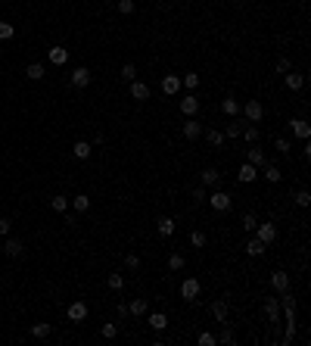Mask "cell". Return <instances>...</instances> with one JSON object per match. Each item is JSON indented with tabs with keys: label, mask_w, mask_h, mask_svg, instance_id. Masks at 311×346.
I'll return each instance as SVG.
<instances>
[{
	"label": "cell",
	"mask_w": 311,
	"mask_h": 346,
	"mask_svg": "<svg viewBox=\"0 0 311 346\" xmlns=\"http://www.w3.org/2000/svg\"><path fill=\"white\" fill-rule=\"evenodd\" d=\"M206 203L208 206H212L215 209V212H228V209H230V203H233V200H230V193H224L221 187H215L212 193H208V197H206Z\"/></svg>",
	"instance_id": "1"
},
{
	"label": "cell",
	"mask_w": 311,
	"mask_h": 346,
	"mask_svg": "<svg viewBox=\"0 0 311 346\" xmlns=\"http://www.w3.org/2000/svg\"><path fill=\"white\" fill-rule=\"evenodd\" d=\"M240 113L246 115V119L255 125V122H262L265 119V106H262V100H246V103L240 106Z\"/></svg>",
	"instance_id": "2"
},
{
	"label": "cell",
	"mask_w": 311,
	"mask_h": 346,
	"mask_svg": "<svg viewBox=\"0 0 311 346\" xmlns=\"http://www.w3.org/2000/svg\"><path fill=\"white\" fill-rule=\"evenodd\" d=\"M280 318H287V322H296V297H292L290 290L280 293Z\"/></svg>",
	"instance_id": "3"
},
{
	"label": "cell",
	"mask_w": 311,
	"mask_h": 346,
	"mask_svg": "<svg viewBox=\"0 0 311 346\" xmlns=\"http://www.w3.org/2000/svg\"><path fill=\"white\" fill-rule=\"evenodd\" d=\"M199 290H203V284H199L196 277H187V281L181 284V300H187V302H196V300H199Z\"/></svg>",
	"instance_id": "4"
},
{
	"label": "cell",
	"mask_w": 311,
	"mask_h": 346,
	"mask_svg": "<svg viewBox=\"0 0 311 346\" xmlns=\"http://www.w3.org/2000/svg\"><path fill=\"white\" fill-rule=\"evenodd\" d=\"M255 237L265 243V247H271V243L277 240V225L271 222H265V225H255Z\"/></svg>",
	"instance_id": "5"
},
{
	"label": "cell",
	"mask_w": 311,
	"mask_h": 346,
	"mask_svg": "<svg viewBox=\"0 0 311 346\" xmlns=\"http://www.w3.org/2000/svg\"><path fill=\"white\" fill-rule=\"evenodd\" d=\"M90 81H94V75H90L87 66H78V69H72V84H75V88H87Z\"/></svg>",
	"instance_id": "6"
},
{
	"label": "cell",
	"mask_w": 311,
	"mask_h": 346,
	"mask_svg": "<svg viewBox=\"0 0 311 346\" xmlns=\"http://www.w3.org/2000/svg\"><path fill=\"white\" fill-rule=\"evenodd\" d=\"M69 322H84L87 318V302H81V300H75V302H69Z\"/></svg>",
	"instance_id": "7"
},
{
	"label": "cell",
	"mask_w": 311,
	"mask_h": 346,
	"mask_svg": "<svg viewBox=\"0 0 311 346\" xmlns=\"http://www.w3.org/2000/svg\"><path fill=\"white\" fill-rule=\"evenodd\" d=\"M199 134H203V125L196 122V115H187V122H184V138H187V140H196Z\"/></svg>",
	"instance_id": "8"
},
{
	"label": "cell",
	"mask_w": 311,
	"mask_h": 346,
	"mask_svg": "<svg viewBox=\"0 0 311 346\" xmlns=\"http://www.w3.org/2000/svg\"><path fill=\"white\" fill-rule=\"evenodd\" d=\"M199 178H203V184H206V187H221L224 175L218 172V168H203V175H199Z\"/></svg>",
	"instance_id": "9"
},
{
	"label": "cell",
	"mask_w": 311,
	"mask_h": 346,
	"mask_svg": "<svg viewBox=\"0 0 311 346\" xmlns=\"http://www.w3.org/2000/svg\"><path fill=\"white\" fill-rule=\"evenodd\" d=\"M265 315L268 324H280V300H265Z\"/></svg>",
	"instance_id": "10"
},
{
	"label": "cell",
	"mask_w": 311,
	"mask_h": 346,
	"mask_svg": "<svg viewBox=\"0 0 311 346\" xmlns=\"http://www.w3.org/2000/svg\"><path fill=\"white\" fill-rule=\"evenodd\" d=\"M178 91H181V78H178V75H165V78H162V94L174 97Z\"/></svg>",
	"instance_id": "11"
},
{
	"label": "cell",
	"mask_w": 311,
	"mask_h": 346,
	"mask_svg": "<svg viewBox=\"0 0 311 346\" xmlns=\"http://www.w3.org/2000/svg\"><path fill=\"white\" fill-rule=\"evenodd\" d=\"M283 84H287V88L290 91H302V88H305V75H299V72H287V75H283Z\"/></svg>",
	"instance_id": "12"
},
{
	"label": "cell",
	"mask_w": 311,
	"mask_h": 346,
	"mask_svg": "<svg viewBox=\"0 0 311 346\" xmlns=\"http://www.w3.org/2000/svg\"><path fill=\"white\" fill-rule=\"evenodd\" d=\"M237 178H240V184H252V181L258 178V168L252 165V162H243V165H240V175H237Z\"/></svg>",
	"instance_id": "13"
},
{
	"label": "cell",
	"mask_w": 311,
	"mask_h": 346,
	"mask_svg": "<svg viewBox=\"0 0 311 346\" xmlns=\"http://www.w3.org/2000/svg\"><path fill=\"white\" fill-rule=\"evenodd\" d=\"M212 315L218 324H228V300H215L212 302Z\"/></svg>",
	"instance_id": "14"
},
{
	"label": "cell",
	"mask_w": 311,
	"mask_h": 346,
	"mask_svg": "<svg viewBox=\"0 0 311 346\" xmlns=\"http://www.w3.org/2000/svg\"><path fill=\"white\" fill-rule=\"evenodd\" d=\"M290 128H292V134H296V138H302V140H308V138H311V125H308L305 119H292V122H290Z\"/></svg>",
	"instance_id": "15"
},
{
	"label": "cell",
	"mask_w": 311,
	"mask_h": 346,
	"mask_svg": "<svg viewBox=\"0 0 311 346\" xmlns=\"http://www.w3.org/2000/svg\"><path fill=\"white\" fill-rule=\"evenodd\" d=\"M90 153H94V143H90V140H78L72 147V156L75 159H90Z\"/></svg>",
	"instance_id": "16"
},
{
	"label": "cell",
	"mask_w": 311,
	"mask_h": 346,
	"mask_svg": "<svg viewBox=\"0 0 311 346\" xmlns=\"http://www.w3.org/2000/svg\"><path fill=\"white\" fill-rule=\"evenodd\" d=\"M174 228H178V225H174V218H171V215H162V218L156 222V231L162 234V237H171V234H174Z\"/></svg>",
	"instance_id": "17"
},
{
	"label": "cell",
	"mask_w": 311,
	"mask_h": 346,
	"mask_svg": "<svg viewBox=\"0 0 311 346\" xmlns=\"http://www.w3.org/2000/svg\"><path fill=\"white\" fill-rule=\"evenodd\" d=\"M181 113L184 115H196L199 113V100H196V94H187L181 100Z\"/></svg>",
	"instance_id": "18"
},
{
	"label": "cell",
	"mask_w": 311,
	"mask_h": 346,
	"mask_svg": "<svg viewBox=\"0 0 311 346\" xmlns=\"http://www.w3.org/2000/svg\"><path fill=\"white\" fill-rule=\"evenodd\" d=\"M243 250H246V256H252V259H258V256H265V243L262 240H258V237H252V240H246V247H243Z\"/></svg>",
	"instance_id": "19"
},
{
	"label": "cell",
	"mask_w": 311,
	"mask_h": 346,
	"mask_svg": "<svg viewBox=\"0 0 311 346\" xmlns=\"http://www.w3.org/2000/svg\"><path fill=\"white\" fill-rule=\"evenodd\" d=\"M271 287H274L277 293L290 290V275H287V272H274V275H271Z\"/></svg>",
	"instance_id": "20"
},
{
	"label": "cell",
	"mask_w": 311,
	"mask_h": 346,
	"mask_svg": "<svg viewBox=\"0 0 311 346\" xmlns=\"http://www.w3.org/2000/svg\"><path fill=\"white\" fill-rule=\"evenodd\" d=\"M3 253H6V256H10V259H19L22 253H25V247H22V240H16V237H10V240L3 243Z\"/></svg>",
	"instance_id": "21"
},
{
	"label": "cell",
	"mask_w": 311,
	"mask_h": 346,
	"mask_svg": "<svg viewBox=\"0 0 311 346\" xmlns=\"http://www.w3.org/2000/svg\"><path fill=\"white\" fill-rule=\"evenodd\" d=\"M50 63H53V66H65V63H69V50H65V47H50Z\"/></svg>",
	"instance_id": "22"
},
{
	"label": "cell",
	"mask_w": 311,
	"mask_h": 346,
	"mask_svg": "<svg viewBox=\"0 0 311 346\" xmlns=\"http://www.w3.org/2000/svg\"><path fill=\"white\" fill-rule=\"evenodd\" d=\"M149 327L162 334L165 327H168V315H165V312H153V315H149Z\"/></svg>",
	"instance_id": "23"
},
{
	"label": "cell",
	"mask_w": 311,
	"mask_h": 346,
	"mask_svg": "<svg viewBox=\"0 0 311 346\" xmlns=\"http://www.w3.org/2000/svg\"><path fill=\"white\" fill-rule=\"evenodd\" d=\"M131 97H134V100H149V88H146L144 81L134 78V81H131Z\"/></svg>",
	"instance_id": "24"
},
{
	"label": "cell",
	"mask_w": 311,
	"mask_h": 346,
	"mask_svg": "<svg viewBox=\"0 0 311 346\" xmlns=\"http://www.w3.org/2000/svg\"><path fill=\"white\" fill-rule=\"evenodd\" d=\"M221 113L224 115H240V100L237 97H224L221 100Z\"/></svg>",
	"instance_id": "25"
},
{
	"label": "cell",
	"mask_w": 311,
	"mask_h": 346,
	"mask_svg": "<svg viewBox=\"0 0 311 346\" xmlns=\"http://www.w3.org/2000/svg\"><path fill=\"white\" fill-rule=\"evenodd\" d=\"M246 162H252L255 168H262V165L268 162V159H265V150H262V147H255V143H252V150H249V159H246Z\"/></svg>",
	"instance_id": "26"
},
{
	"label": "cell",
	"mask_w": 311,
	"mask_h": 346,
	"mask_svg": "<svg viewBox=\"0 0 311 346\" xmlns=\"http://www.w3.org/2000/svg\"><path fill=\"white\" fill-rule=\"evenodd\" d=\"M146 309H149V300H131V306H128V315H146Z\"/></svg>",
	"instance_id": "27"
},
{
	"label": "cell",
	"mask_w": 311,
	"mask_h": 346,
	"mask_svg": "<svg viewBox=\"0 0 311 346\" xmlns=\"http://www.w3.org/2000/svg\"><path fill=\"white\" fill-rule=\"evenodd\" d=\"M206 140L212 143V147H221L228 138H224V131H218V128H206Z\"/></svg>",
	"instance_id": "28"
},
{
	"label": "cell",
	"mask_w": 311,
	"mask_h": 346,
	"mask_svg": "<svg viewBox=\"0 0 311 346\" xmlns=\"http://www.w3.org/2000/svg\"><path fill=\"white\" fill-rule=\"evenodd\" d=\"M240 138L246 140V143H258V138H262V131H258L255 125H249V128H243V131H240Z\"/></svg>",
	"instance_id": "29"
},
{
	"label": "cell",
	"mask_w": 311,
	"mask_h": 346,
	"mask_svg": "<svg viewBox=\"0 0 311 346\" xmlns=\"http://www.w3.org/2000/svg\"><path fill=\"white\" fill-rule=\"evenodd\" d=\"M262 168H265V178L271 181V184H277V181L283 178V172H280V168H277V165H271V162H265Z\"/></svg>",
	"instance_id": "30"
},
{
	"label": "cell",
	"mask_w": 311,
	"mask_h": 346,
	"mask_svg": "<svg viewBox=\"0 0 311 346\" xmlns=\"http://www.w3.org/2000/svg\"><path fill=\"white\" fill-rule=\"evenodd\" d=\"M72 206H75V212H87V209H90V197H87V193H78V197L72 200Z\"/></svg>",
	"instance_id": "31"
},
{
	"label": "cell",
	"mask_w": 311,
	"mask_h": 346,
	"mask_svg": "<svg viewBox=\"0 0 311 346\" xmlns=\"http://www.w3.org/2000/svg\"><path fill=\"white\" fill-rule=\"evenodd\" d=\"M50 206H53L56 212H69V197H62V193H56V197L50 200Z\"/></svg>",
	"instance_id": "32"
},
{
	"label": "cell",
	"mask_w": 311,
	"mask_h": 346,
	"mask_svg": "<svg viewBox=\"0 0 311 346\" xmlns=\"http://www.w3.org/2000/svg\"><path fill=\"white\" fill-rule=\"evenodd\" d=\"M25 75H28L31 81H41V78H44V66H41V63H31L28 69H25Z\"/></svg>",
	"instance_id": "33"
},
{
	"label": "cell",
	"mask_w": 311,
	"mask_h": 346,
	"mask_svg": "<svg viewBox=\"0 0 311 346\" xmlns=\"http://www.w3.org/2000/svg\"><path fill=\"white\" fill-rule=\"evenodd\" d=\"M50 331H53V327H50V324H44V322H41V324H31V337H38V340H44V337H50Z\"/></svg>",
	"instance_id": "34"
},
{
	"label": "cell",
	"mask_w": 311,
	"mask_h": 346,
	"mask_svg": "<svg viewBox=\"0 0 311 346\" xmlns=\"http://www.w3.org/2000/svg\"><path fill=\"white\" fill-rule=\"evenodd\" d=\"M181 88H190V91H196V88H199V75H196V72L184 75V78H181Z\"/></svg>",
	"instance_id": "35"
},
{
	"label": "cell",
	"mask_w": 311,
	"mask_h": 346,
	"mask_svg": "<svg viewBox=\"0 0 311 346\" xmlns=\"http://www.w3.org/2000/svg\"><path fill=\"white\" fill-rule=\"evenodd\" d=\"M206 240H208V237H206V234H203V231H190V247H196V250H203V247H206Z\"/></svg>",
	"instance_id": "36"
},
{
	"label": "cell",
	"mask_w": 311,
	"mask_h": 346,
	"mask_svg": "<svg viewBox=\"0 0 311 346\" xmlns=\"http://www.w3.org/2000/svg\"><path fill=\"white\" fill-rule=\"evenodd\" d=\"M168 268H171V272H181V268H184V256H181V253H171V256H168Z\"/></svg>",
	"instance_id": "37"
},
{
	"label": "cell",
	"mask_w": 311,
	"mask_h": 346,
	"mask_svg": "<svg viewBox=\"0 0 311 346\" xmlns=\"http://www.w3.org/2000/svg\"><path fill=\"white\" fill-rule=\"evenodd\" d=\"M122 78H124V81H134V78H137V66H134V63H124V66H122Z\"/></svg>",
	"instance_id": "38"
},
{
	"label": "cell",
	"mask_w": 311,
	"mask_h": 346,
	"mask_svg": "<svg viewBox=\"0 0 311 346\" xmlns=\"http://www.w3.org/2000/svg\"><path fill=\"white\" fill-rule=\"evenodd\" d=\"M100 331H103V337H106V340H115V337H119V324H115V322H109V324H103V327H100Z\"/></svg>",
	"instance_id": "39"
},
{
	"label": "cell",
	"mask_w": 311,
	"mask_h": 346,
	"mask_svg": "<svg viewBox=\"0 0 311 346\" xmlns=\"http://www.w3.org/2000/svg\"><path fill=\"white\" fill-rule=\"evenodd\" d=\"M292 200H296V206H302V209H305V206L311 203V193H308L305 187H302V190H296V197H292Z\"/></svg>",
	"instance_id": "40"
},
{
	"label": "cell",
	"mask_w": 311,
	"mask_h": 346,
	"mask_svg": "<svg viewBox=\"0 0 311 346\" xmlns=\"http://www.w3.org/2000/svg\"><path fill=\"white\" fill-rule=\"evenodd\" d=\"M16 35V28H13V22H0V41H10Z\"/></svg>",
	"instance_id": "41"
},
{
	"label": "cell",
	"mask_w": 311,
	"mask_h": 346,
	"mask_svg": "<svg viewBox=\"0 0 311 346\" xmlns=\"http://www.w3.org/2000/svg\"><path fill=\"white\" fill-rule=\"evenodd\" d=\"M106 284H109V290H122V287H124V277L115 272V275H109V281H106Z\"/></svg>",
	"instance_id": "42"
},
{
	"label": "cell",
	"mask_w": 311,
	"mask_h": 346,
	"mask_svg": "<svg viewBox=\"0 0 311 346\" xmlns=\"http://www.w3.org/2000/svg\"><path fill=\"white\" fill-rule=\"evenodd\" d=\"M255 225H258V218L252 215V212H246V215H243V231H255Z\"/></svg>",
	"instance_id": "43"
},
{
	"label": "cell",
	"mask_w": 311,
	"mask_h": 346,
	"mask_svg": "<svg viewBox=\"0 0 311 346\" xmlns=\"http://www.w3.org/2000/svg\"><path fill=\"white\" fill-rule=\"evenodd\" d=\"M124 268H128V272H137V268H140V259L134 256V253H128V256H124Z\"/></svg>",
	"instance_id": "44"
},
{
	"label": "cell",
	"mask_w": 311,
	"mask_h": 346,
	"mask_svg": "<svg viewBox=\"0 0 311 346\" xmlns=\"http://www.w3.org/2000/svg\"><path fill=\"white\" fill-rule=\"evenodd\" d=\"M218 343H228V346H230V343H237V334H233L230 327H224V331H221V337H218Z\"/></svg>",
	"instance_id": "45"
},
{
	"label": "cell",
	"mask_w": 311,
	"mask_h": 346,
	"mask_svg": "<svg viewBox=\"0 0 311 346\" xmlns=\"http://www.w3.org/2000/svg\"><path fill=\"white\" fill-rule=\"evenodd\" d=\"M274 69H277V72H280V75H287V72L292 69V63L287 60V56H280V60H277V63H274Z\"/></svg>",
	"instance_id": "46"
},
{
	"label": "cell",
	"mask_w": 311,
	"mask_h": 346,
	"mask_svg": "<svg viewBox=\"0 0 311 346\" xmlns=\"http://www.w3.org/2000/svg\"><path fill=\"white\" fill-rule=\"evenodd\" d=\"M119 13L122 16H131L134 13V0H119Z\"/></svg>",
	"instance_id": "47"
},
{
	"label": "cell",
	"mask_w": 311,
	"mask_h": 346,
	"mask_svg": "<svg viewBox=\"0 0 311 346\" xmlns=\"http://www.w3.org/2000/svg\"><path fill=\"white\" fill-rule=\"evenodd\" d=\"M215 343H218L215 334H199V346H215Z\"/></svg>",
	"instance_id": "48"
},
{
	"label": "cell",
	"mask_w": 311,
	"mask_h": 346,
	"mask_svg": "<svg viewBox=\"0 0 311 346\" xmlns=\"http://www.w3.org/2000/svg\"><path fill=\"white\" fill-rule=\"evenodd\" d=\"M240 131H243V128L233 122V125H228V128H224V138H240Z\"/></svg>",
	"instance_id": "49"
},
{
	"label": "cell",
	"mask_w": 311,
	"mask_h": 346,
	"mask_svg": "<svg viewBox=\"0 0 311 346\" xmlns=\"http://www.w3.org/2000/svg\"><path fill=\"white\" fill-rule=\"evenodd\" d=\"M274 147H277V150H280V153H290V150H292V147H290V140H287V138H277V140H274Z\"/></svg>",
	"instance_id": "50"
},
{
	"label": "cell",
	"mask_w": 311,
	"mask_h": 346,
	"mask_svg": "<svg viewBox=\"0 0 311 346\" xmlns=\"http://www.w3.org/2000/svg\"><path fill=\"white\" fill-rule=\"evenodd\" d=\"M206 197H208V193L203 187H193V203H206Z\"/></svg>",
	"instance_id": "51"
},
{
	"label": "cell",
	"mask_w": 311,
	"mask_h": 346,
	"mask_svg": "<svg viewBox=\"0 0 311 346\" xmlns=\"http://www.w3.org/2000/svg\"><path fill=\"white\" fill-rule=\"evenodd\" d=\"M10 228H13L10 218H0V234H10Z\"/></svg>",
	"instance_id": "52"
}]
</instances>
